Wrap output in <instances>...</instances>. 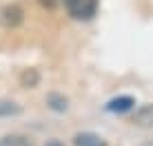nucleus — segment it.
I'll return each mask as SVG.
<instances>
[{"label":"nucleus","instance_id":"3","mask_svg":"<svg viewBox=\"0 0 153 146\" xmlns=\"http://www.w3.org/2000/svg\"><path fill=\"white\" fill-rule=\"evenodd\" d=\"M133 104H135V100H133L131 95H120V97L109 100L104 108H107L109 113H126V111H131V108H133Z\"/></svg>","mask_w":153,"mask_h":146},{"label":"nucleus","instance_id":"7","mask_svg":"<svg viewBox=\"0 0 153 146\" xmlns=\"http://www.w3.org/2000/svg\"><path fill=\"white\" fill-rule=\"evenodd\" d=\"M38 80H40V75H38L36 69H27L22 75H20V82H22L25 86H29V88H33L36 84H38Z\"/></svg>","mask_w":153,"mask_h":146},{"label":"nucleus","instance_id":"8","mask_svg":"<svg viewBox=\"0 0 153 146\" xmlns=\"http://www.w3.org/2000/svg\"><path fill=\"white\" fill-rule=\"evenodd\" d=\"M20 111H22V108H20L16 102H9V100H2V102H0V115H4V117L18 115Z\"/></svg>","mask_w":153,"mask_h":146},{"label":"nucleus","instance_id":"10","mask_svg":"<svg viewBox=\"0 0 153 146\" xmlns=\"http://www.w3.org/2000/svg\"><path fill=\"white\" fill-rule=\"evenodd\" d=\"M38 2L42 4V7H47V9H56L60 2H65V0H38Z\"/></svg>","mask_w":153,"mask_h":146},{"label":"nucleus","instance_id":"1","mask_svg":"<svg viewBox=\"0 0 153 146\" xmlns=\"http://www.w3.org/2000/svg\"><path fill=\"white\" fill-rule=\"evenodd\" d=\"M65 7L71 18L91 20L98 13V0H65Z\"/></svg>","mask_w":153,"mask_h":146},{"label":"nucleus","instance_id":"11","mask_svg":"<svg viewBox=\"0 0 153 146\" xmlns=\"http://www.w3.org/2000/svg\"><path fill=\"white\" fill-rule=\"evenodd\" d=\"M45 146H65V144H62V142H58V139H51V142H47Z\"/></svg>","mask_w":153,"mask_h":146},{"label":"nucleus","instance_id":"6","mask_svg":"<svg viewBox=\"0 0 153 146\" xmlns=\"http://www.w3.org/2000/svg\"><path fill=\"white\" fill-rule=\"evenodd\" d=\"M0 146H33V142H31L27 135L11 133V135H4V137H0Z\"/></svg>","mask_w":153,"mask_h":146},{"label":"nucleus","instance_id":"9","mask_svg":"<svg viewBox=\"0 0 153 146\" xmlns=\"http://www.w3.org/2000/svg\"><path fill=\"white\" fill-rule=\"evenodd\" d=\"M47 102H49V106L53 108V111H65L67 108V97L58 95V93H51V95L47 97Z\"/></svg>","mask_w":153,"mask_h":146},{"label":"nucleus","instance_id":"2","mask_svg":"<svg viewBox=\"0 0 153 146\" xmlns=\"http://www.w3.org/2000/svg\"><path fill=\"white\" fill-rule=\"evenodd\" d=\"M22 18H25V11L20 4H7L0 11V20H2L4 27H18L22 22Z\"/></svg>","mask_w":153,"mask_h":146},{"label":"nucleus","instance_id":"4","mask_svg":"<svg viewBox=\"0 0 153 146\" xmlns=\"http://www.w3.org/2000/svg\"><path fill=\"white\" fill-rule=\"evenodd\" d=\"M73 144L76 146H107V142L96 133H78L73 137Z\"/></svg>","mask_w":153,"mask_h":146},{"label":"nucleus","instance_id":"5","mask_svg":"<svg viewBox=\"0 0 153 146\" xmlns=\"http://www.w3.org/2000/svg\"><path fill=\"white\" fill-rule=\"evenodd\" d=\"M133 122L138 124V126H146L151 128L153 126V104H146V106H142L138 113H135Z\"/></svg>","mask_w":153,"mask_h":146}]
</instances>
